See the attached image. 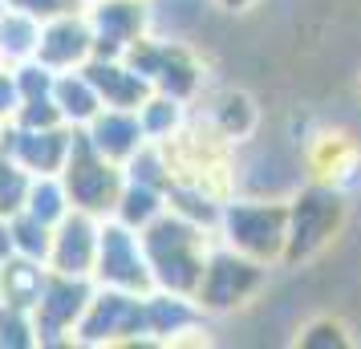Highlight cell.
Segmentation results:
<instances>
[{"instance_id":"25","label":"cell","mask_w":361,"mask_h":349,"mask_svg":"<svg viewBox=\"0 0 361 349\" xmlns=\"http://www.w3.org/2000/svg\"><path fill=\"white\" fill-rule=\"evenodd\" d=\"M29 171H20L4 150H0V219L17 216L20 203H25V191H29Z\"/></svg>"},{"instance_id":"6","label":"cell","mask_w":361,"mask_h":349,"mask_svg":"<svg viewBox=\"0 0 361 349\" xmlns=\"http://www.w3.org/2000/svg\"><path fill=\"white\" fill-rule=\"evenodd\" d=\"M268 284V268L256 264V260H247L240 252L224 248V244H212L207 252V260H203V276L195 284V305L207 313H235V309H244L252 300L260 297V288Z\"/></svg>"},{"instance_id":"29","label":"cell","mask_w":361,"mask_h":349,"mask_svg":"<svg viewBox=\"0 0 361 349\" xmlns=\"http://www.w3.org/2000/svg\"><path fill=\"white\" fill-rule=\"evenodd\" d=\"M219 8H228V13H247L252 4H260V0H215Z\"/></svg>"},{"instance_id":"8","label":"cell","mask_w":361,"mask_h":349,"mask_svg":"<svg viewBox=\"0 0 361 349\" xmlns=\"http://www.w3.org/2000/svg\"><path fill=\"white\" fill-rule=\"evenodd\" d=\"M90 293H94L90 276H66V272L49 268V276L41 284V297L29 309L37 345H73V329H78V317L85 313Z\"/></svg>"},{"instance_id":"10","label":"cell","mask_w":361,"mask_h":349,"mask_svg":"<svg viewBox=\"0 0 361 349\" xmlns=\"http://www.w3.org/2000/svg\"><path fill=\"white\" fill-rule=\"evenodd\" d=\"M78 126H17V122H4L0 126V150L29 175H57L66 166L69 142H73Z\"/></svg>"},{"instance_id":"26","label":"cell","mask_w":361,"mask_h":349,"mask_svg":"<svg viewBox=\"0 0 361 349\" xmlns=\"http://www.w3.org/2000/svg\"><path fill=\"white\" fill-rule=\"evenodd\" d=\"M296 345H305V349H345L349 345V329H345L341 321H333V317H321V321H312V325L300 329Z\"/></svg>"},{"instance_id":"5","label":"cell","mask_w":361,"mask_h":349,"mask_svg":"<svg viewBox=\"0 0 361 349\" xmlns=\"http://www.w3.org/2000/svg\"><path fill=\"white\" fill-rule=\"evenodd\" d=\"M57 179L66 187V200L73 212L106 219V216H114V203H118L122 183H126V171L118 163H110L106 154H98L82 130H73L66 166L57 171Z\"/></svg>"},{"instance_id":"3","label":"cell","mask_w":361,"mask_h":349,"mask_svg":"<svg viewBox=\"0 0 361 349\" xmlns=\"http://www.w3.org/2000/svg\"><path fill=\"white\" fill-rule=\"evenodd\" d=\"M345 228V195L337 183L312 179L288 200V240H284V264L312 260L317 252L333 244V235Z\"/></svg>"},{"instance_id":"22","label":"cell","mask_w":361,"mask_h":349,"mask_svg":"<svg viewBox=\"0 0 361 349\" xmlns=\"http://www.w3.org/2000/svg\"><path fill=\"white\" fill-rule=\"evenodd\" d=\"M138 122H142L147 142H166V138H175V134L187 126V102L150 90L147 102L138 106Z\"/></svg>"},{"instance_id":"23","label":"cell","mask_w":361,"mask_h":349,"mask_svg":"<svg viewBox=\"0 0 361 349\" xmlns=\"http://www.w3.org/2000/svg\"><path fill=\"white\" fill-rule=\"evenodd\" d=\"M20 212H29L33 219L41 224H57V219L69 212V200H66V187L57 175H33L29 179V191H25V203H20Z\"/></svg>"},{"instance_id":"19","label":"cell","mask_w":361,"mask_h":349,"mask_svg":"<svg viewBox=\"0 0 361 349\" xmlns=\"http://www.w3.org/2000/svg\"><path fill=\"white\" fill-rule=\"evenodd\" d=\"M256 106H252V98L247 94H240V90H228V94H219L215 98V106L207 110V122H212V130L219 134V138H228V142H244L247 134L256 130Z\"/></svg>"},{"instance_id":"7","label":"cell","mask_w":361,"mask_h":349,"mask_svg":"<svg viewBox=\"0 0 361 349\" xmlns=\"http://www.w3.org/2000/svg\"><path fill=\"white\" fill-rule=\"evenodd\" d=\"M122 57H126L130 69L142 73V82L154 94H171V98H179V102H191L199 94L203 61L187 45H179V41H159V37L142 33Z\"/></svg>"},{"instance_id":"16","label":"cell","mask_w":361,"mask_h":349,"mask_svg":"<svg viewBox=\"0 0 361 349\" xmlns=\"http://www.w3.org/2000/svg\"><path fill=\"white\" fill-rule=\"evenodd\" d=\"M82 69H85V78H90V85L98 90L102 106L138 110L150 94V85L142 82V73L126 66V57H90Z\"/></svg>"},{"instance_id":"2","label":"cell","mask_w":361,"mask_h":349,"mask_svg":"<svg viewBox=\"0 0 361 349\" xmlns=\"http://www.w3.org/2000/svg\"><path fill=\"white\" fill-rule=\"evenodd\" d=\"M288 200L276 195H228L215 219V244L240 252L264 268L284 264Z\"/></svg>"},{"instance_id":"27","label":"cell","mask_w":361,"mask_h":349,"mask_svg":"<svg viewBox=\"0 0 361 349\" xmlns=\"http://www.w3.org/2000/svg\"><path fill=\"white\" fill-rule=\"evenodd\" d=\"M4 8H17L33 20H53L61 13H82L85 0H4Z\"/></svg>"},{"instance_id":"13","label":"cell","mask_w":361,"mask_h":349,"mask_svg":"<svg viewBox=\"0 0 361 349\" xmlns=\"http://www.w3.org/2000/svg\"><path fill=\"white\" fill-rule=\"evenodd\" d=\"M98 228H102L98 216H85V212L69 207L66 216L53 224L45 264L53 272H66V276H90L94 256H98Z\"/></svg>"},{"instance_id":"15","label":"cell","mask_w":361,"mask_h":349,"mask_svg":"<svg viewBox=\"0 0 361 349\" xmlns=\"http://www.w3.org/2000/svg\"><path fill=\"white\" fill-rule=\"evenodd\" d=\"M203 329V309L195 297L187 293H166V288H150L147 293V337L159 345L179 341L183 333Z\"/></svg>"},{"instance_id":"17","label":"cell","mask_w":361,"mask_h":349,"mask_svg":"<svg viewBox=\"0 0 361 349\" xmlns=\"http://www.w3.org/2000/svg\"><path fill=\"white\" fill-rule=\"evenodd\" d=\"M49 276L45 260H29V256H4L0 260V300L4 305H17V309H33V300L41 297V284Z\"/></svg>"},{"instance_id":"30","label":"cell","mask_w":361,"mask_h":349,"mask_svg":"<svg viewBox=\"0 0 361 349\" xmlns=\"http://www.w3.org/2000/svg\"><path fill=\"white\" fill-rule=\"evenodd\" d=\"M0 126H4V122H0Z\"/></svg>"},{"instance_id":"18","label":"cell","mask_w":361,"mask_h":349,"mask_svg":"<svg viewBox=\"0 0 361 349\" xmlns=\"http://www.w3.org/2000/svg\"><path fill=\"white\" fill-rule=\"evenodd\" d=\"M53 106L61 110L66 126H85L102 110V98L90 85L85 69H66V73H53Z\"/></svg>"},{"instance_id":"1","label":"cell","mask_w":361,"mask_h":349,"mask_svg":"<svg viewBox=\"0 0 361 349\" xmlns=\"http://www.w3.org/2000/svg\"><path fill=\"white\" fill-rule=\"evenodd\" d=\"M142 240V256L150 264V281L154 288H166V293H195L199 276H203V260L215 244V232L199 228L191 219L175 216L166 207L159 219H150L147 228L138 232Z\"/></svg>"},{"instance_id":"28","label":"cell","mask_w":361,"mask_h":349,"mask_svg":"<svg viewBox=\"0 0 361 349\" xmlns=\"http://www.w3.org/2000/svg\"><path fill=\"white\" fill-rule=\"evenodd\" d=\"M20 106V90H17V69L4 66L0 61V122H8V118L17 114Z\"/></svg>"},{"instance_id":"4","label":"cell","mask_w":361,"mask_h":349,"mask_svg":"<svg viewBox=\"0 0 361 349\" xmlns=\"http://www.w3.org/2000/svg\"><path fill=\"white\" fill-rule=\"evenodd\" d=\"M147 337V293L106 288L94 284L85 300V313L78 317L73 345H138Z\"/></svg>"},{"instance_id":"9","label":"cell","mask_w":361,"mask_h":349,"mask_svg":"<svg viewBox=\"0 0 361 349\" xmlns=\"http://www.w3.org/2000/svg\"><path fill=\"white\" fill-rule=\"evenodd\" d=\"M90 281L106 284V288H126V293H150L154 288L138 232L118 224L114 216H106L98 228V256H94Z\"/></svg>"},{"instance_id":"11","label":"cell","mask_w":361,"mask_h":349,"mask_svg":"<svg viewBox=\"0 0 361 349\" xmlns=\"http://www.w3.org/2000/svg\"><path fill=\"white\" fill-rule=\"evenodd\" d=\"M94 57H122L150 25V0H85Z\"/></svg>"},{"instance_id":"14","label":"cell","mask_w":361,"mask_h":349,"mask_svg":"<svg viewBox=\"0 0 361 349\" xmlns=\"http://www.w3.org/2000/svg\"><path fill=\"white\" fill-rule=\"evenodd\" d=\"M78 130L90 138V147L106 154L110 163L126 166L138 147H147V134H142V122H138V110H114V106H102L98 114L90 118Z\"/></svg>"},{"instance_id":"24","label":"cell","mask_w":361,"mask_h":349,"mask_svg":"<svg viewBox=\"0 0 361 349\" xmlns=\"http://www.w3.org/2000/svg\"><path fill=\"white\" fill-rule=\"evenodd\" d=\"M49 235H53L49 224L33 219L29 212H17V216H8V240H13V252H17V256H29V260H45V256H49Z\"/></svg>"},{"instance_id":"12","label":"cell","mask_w":361,"mask_h":349,"mask_svg":"<svg viewBox=\"0 0 361 349\" xmlns=\"http://www.w3.org/2000/svg\"><path fill=\"white\" fill-rule=\"evenodd\" d=\"M94 57V33H90V20L82 13H61L53 20H41V33H37V53L33 61L45 66L49 73H66V69H82Z\"/></svg>"},{"instance_id":"21","label":"cell","mask_w":361,"mask_h":349,"mask_svg":"<svg viewBox=\"0 0 361 349\" xmlns=\"http://www.w3.org/2000/svg\"><path fill=\"white\" fill-rule=\"evenodd\" d=\"M37 33H41V20L25 17L17 8H0V61H4V66H25V61H33Z\"/></svg>"},{"instance_id":"20","label":"cell","mask_w":361,"mask_h":349,"mask_svg":"<svg viewBox=\"0 0 361 349\" xmlns=\"http://www.w3.org/2000/svg\"><path fill=\"white\" fill-rule=\"evenodd\" d=\"M163 212H166V191L147 187V183H134V179L122 183L118 203H114V219L118 224H126V228H134V232H142L150 219H159Z\"/></svg>"}]
</instances>
